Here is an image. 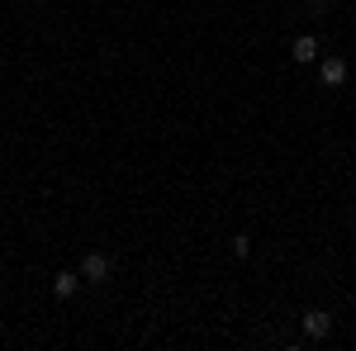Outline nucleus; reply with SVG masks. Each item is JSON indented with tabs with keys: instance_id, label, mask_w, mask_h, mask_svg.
<instances>
[{
	"instance_id": "423d86ee",
	"label": "nucleus",
	"mask_w": 356,
	"mask_h": 351,
	"mask_svg": "<svg viewBox=\"0 0 356 351\" xmlns=\"http://www.w3.org/2000/svg\"><path fill=\"white\" fill-rule=\"evenodd\" d=\"M252 252V238H233V256H247Z\"/></svg>"
},
{
	"instance_id": "f257e3e1",
	"label": "nucleus",
	"mask_w": 356,
	"mask_h": 351,
	"mask_svg": "<svg viewBox=\"0 0 356 351\" xmlns=\"http://www.w3.org/2000/svg\"><path fill=\"white\" fill-rule=\"evenodd\" d=\"M81 280H90V285L110 280V256H105V252H86L81 256Z\"/></svg>"
},
{
	"instance_id": "39448f33",
	"label": "nucleus",
	"mask_w": 356,
	"mask_h": 351,
	"mask_svg": "<svg viewBox=\"0 0 356 351\" xmlns=\"http://www.w3.org/2000/svg\"><path fill=\"white\" fill-rule=\"evenodd\" d=\"M76 290H81V275H72V270L53 275V295H57V299H72Z\"/></svg>"
},
{
	"instance_id": "7ed1b4c3",
	"label": "nucleus",
	"mask_w": 356,
	"mask_h": 351,
	"mask_svg": "<svg viewBox=\"0 0 356 351\" xmlns=\"http://www.w3.org/2000/svg\"><path fill=\"white\" fill-rule=\"evenodd\" d=\"M318 76H323V85H342L347 81V62L342 57H323L318 62Z\"/></svg>"
},
{
	"instance_id": "20e7f679",
	"label": "nucleus",
	"mask_w": 356,
	"mask_h": 351,
	"mask_svg": "<svg viewBox=\"0 0 356 351\" xmlns=\"http://www.w3.org/2000/svg\"><path fill=\"white\" fill-rule=\"evenodd\" d=\"M290 57H295V62H304V67H309V62H318V38H314V33H304V38H295V48H290Z\"/></svg>"
},
{
	"instance_id": "f03ea898",
	"label": "nucleus",
	"mask_w": 356,
	"mask_h": 351,
	"mask_svg": "<svg viewBox=\"0 0 356 351\" xmlns=\"http://www.w3.org/2000/svg\"><path fill=\"white\" fill-rule=\"evenodd\" d=\"M304 332H309L314 342H318V337H328V332H332V313H323V309H309V313H304Z\"/></svg>"
}]
</instances>
